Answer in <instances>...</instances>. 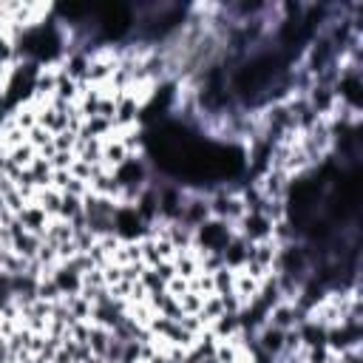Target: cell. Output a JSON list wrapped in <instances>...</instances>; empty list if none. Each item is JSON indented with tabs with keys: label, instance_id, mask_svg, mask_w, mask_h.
<instances>
[{
	"label": "cell",
	"instance_id": "cell-13",
	"mask_svg": "<svg viewBox=\"0 0 363 363\" xmlns=\"http://www.w3.org/2000/svg\"><path fill=\"white\" fill-rule=\"evenodd\" d=\"M199 363H219V360H216V357H213V355H207V357H202V360H199Z\"/></svg>",
	"mask_w": 363,
	"mask_h": 363
},
{
	"label": "cell",
	"instance_id": "cell-4",
	"mask_svg": "<svg viewBox=\"0 0 363 363\" xmlns=\"http://www.w3.org/2000/svg\"><path fill=\"white\" fill-rule=\"evenodd\" d=\"M40 245H43V238H40V236H35V233H23V236H17V238L12 241V250H15L17 256H23V258H32V261H35Z\"/></svg>",
	"mask_w": 363,
	"mask_h": 363
},
{
	"label": "cell",
	"instance_id": "cell-1",
	"mask_svg": "<svg viewBox=\"0 0 363 363\" xmlns=\"http://www.w3.org/2000/svg\"><path fill=\"white\" fill-rule=\"evenodd\" d=\"M307 318V312L304 310H298L292 301H281V304H276L269 312H267V324L269 326H276V329H281V332H287V329H295L301 321Z\"/></svg>",
	"mask_w": 363,
	"mask_h": 363
},
{
	"label": "cell",
	"instance_id": "cell-12",
	"mask_svg": "<svg viewBox=\"0 0 363 363\" xmlns=\"http://www.w3.org/2000/svg\"><path fill=\"white\" fill-rule=\"evenodd\" d=\"M74 154H66V150H57V154L48 159V165H51V170H69L71 165H74Z\"/></svg>",
	"mask_w": 363,
	"mask_h": 363
},
{
	"label": "cell",
	"instance_id": "cell-2",
	"mask_svg": "<svg viewBox=\"0 0 363 363\" xmlns=\"http://www.w3.org/2000/svg\"><path fill=\"white\" fill-rule=\"evenodd\" d=\"M256 346H258V352H264L267 357H278L281 349H284V332L276 329V326H269V324H264V326L256 332Z\"/></svg>",
	"mask_w": 363,
	"mask_h": 363
},
{
	"label": "cell",
	"instance_id": "cell-10",
	"mask_svg": "<svg viewBox=\"0 0 363 363\" xmlns=\"http://www.w3.org/2000/svg\"><path fill=\"white\" fill-rule=\"evenodd\" d=\"M202 304H204L202 295L185 292V295L179 298V312H182V315H199V312H202Z\"/></svg>",
	"mask_w": 363,
	"mask_h": 363
},
{
	"label": "cell",
	"instance_id": "cell-7",
	"mask_svg": "<svg viewBox=\"0 0 363 363\" xmlns=\"http://www.w3.org/2000/svg\"><path fill=\"white\" fill-rule=\"evenodd\" d=\"M60 219L66 222H77L82 216V199L80 196H71V193H63V202H60Z\"/></svg>",
	"mask_w": 363,
	"mask_h": 363
},
{
	"label": "cell",
	"instance_id": "cell-9",
	"mask_svg": "<svg viewBox=\"0 0 363 363\" xmlns=\"http://www.w3.org/2000/svg\"><path fill=\"white\" fill-rule=\"evenodd\" d=\"M233 284H236V269H230V267H219V269L213 272L216 295H230V292H233Z\"/></svg>",
	"mask_w": 363,
	"mask_h": 363
},
{
	"label": "cell",
	"instance_id": "cell-3",
	"mask_svg": "<svg viewBox=\"0 0 363 363\" xmlns=\"http://www.w3.org/2000/svg\"><path fill=\"white\" fill-rule=\"evenodd\" d=\"M17 219H20V224H23L26 233H35V236H43V230H46V224H48L46 210L37 207V204H26L20 213H17Z\"/></svg>",
	"mask_w": 363,
	"mask_h": 363
},
{
	"label": "cell",
	"instance_id": "cell-11",
	"mask_svg": "<svg viewBox=\"0 0 363 363\" xmlns=\"http://www.w3.org/2000/svg\"><path fill=\"white\" fill-rule=\"evenodd\" d=\"M51 145H54V150H66V154H74L77 134H74V131H60V134H54Z\"/></svg>",
	"mask_w": 363,
	"mask_h": 363
},
{
	"label": "cell",
	"instance_id": "cell-5",
	"mask_svg": "<svg viewBox=\"0 0 363 363\" xmlns=\"http://www.w3.org/2000/svg\"><path fill=\"white\" fill-rule=\"evenodd\" d=\"M60 202H63V193L54 191V188H43V191H37V196H35L32 204L43 207V210H46V216L54 219V216L60 213Z\"/></svg>",
	"mask_w": 363,
	"mask_h": 363
},
{
	"label": "cell",
	"instance_id": "cell-6",
	"mask_svg": "<svg viewBox=\"0 0 363 363\" xmlns=\"http://www.w3.org/2000/svg\"><path fill=\"white\" fill-rule=\"evenodd\" d=\"M108 344H111V329H105V326H94V324H91V332H88V349H91V355L105 357Z\"/></svg>",
	"mask_w": 363,
	"mask_h": 363
},
{
	"label": "cell",
	"instance_id": "cell-8",
	"mask_svg": "<svg viewBox=\"0 0 363 363\" xmlns=\"http://www.w3.org/2000/svg\"><path fill=\"white\" fill-rule=\"evenodd\" d=\"M37 159V150L32 148V145H28V142H23V145H17L15 150H9V162L15 165V168H28V165H32Z\"/></svg>",
	"mask_w": 363,
	"mask_h": 363
}]
</instances>
